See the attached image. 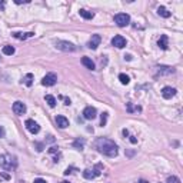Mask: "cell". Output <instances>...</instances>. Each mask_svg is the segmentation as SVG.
Masks as SVG:
<instances>
[{
    "label": "cell",
    "mask_w": 183,
    "mask_h": 183,
    "mask_svg": "<svg viewBox=\"0 0 183 183\" xmlns=\"http://www.w3.org/2000/svg\"><path fill=\"white\" fill-rule=\"evenodd\" d=\"M176 95V89L175 88H170V86H166V88L162 89V96L165 99H172L173 96Z\"/></svg>",
    "instance_id": "cell-11"
},
{
    "label": "cell",
    "mask_w": 183,
    "mask_h": 183,
    "mask_svg": "<svg viewBox=\"0 0 183 183\" xmlns=\"http://www.w3.org/2000/svg\"><path fill=\"white\" fill-rule=\"evenodd\" d=\"M45 100H46V103L49 104L50 107H54V106H56V97H54V96H52V95H46Z\"/></svg>",
    "instance_id": "cell-19"
},
{
    "label": "cell",
    "mask_w": 183,
    "mask_h": 183,
    "mask_svg": "<svg viewBox=\"0 0 183 183\" xmlns=\"http://www.w3.org/2000/svg\"><path fill=\"white\" fill-rule=\"evenodd\" d=\"M73 146L82 150V149H83V146H84V139H77V140H75V142H73Z\"/></svg>",
    "instance_id": "cell-23"
},
{
    "label": "cell",
    "mask_w": 183,
    "mask_h": 183,
    "mask_svg": "<svg viewBox=\"0 0 183 183\" xmlns=\"http://www.w3.org/2000/svg\"><path fill=\"white\" fill-rule=\"evenodd\" d=\"M112 45L115 47H117V49H123L126 46V39L123 36H120V34H117V36H115L112 39Z\"/></svg>",
    "instance_id": "cell-9"
},
{
    "label": "cell",
    "mask_w": 183,
    "mask_h": 183,
    "mask_svg": "<svg viewBox=\"0 0 183 183\" xmlns=\"http://www.w3.org/2000/svg\"><path fill=\"white\" fill-rule=\"evenodd\" d=\"M64 104H66V106H69V104H70V99H64Z\"/></svg>",
    "instance_id": "cell-34"
},
{
    "label": "cell",
    "mask_w": 183,
    "mask_h": 183,
    "mask_svg": "<svg viewBox=\"0 0 183 183\" xmlns=\"http://www.w3.org/2000/svg\"><path fill=\"white\" fill-rule=\"evenodd\" d=\"M125 59L126 60H132V56L130 54H125Z\"/></svg>",
    "instance_id": "cell-33"
},
{
    "label": "cell",
    "mask_w": 183,
    "mask_h": 183,
    "mask_svg": "<svg viewBox=\"0 0 183 183\" xmlns=\"http://www.w3.org/2000/svg\"><path fill=\"white\" fill-rule=\"evenodd\" d=\"M130 142H132V143L134 145V143H137V139H136L134 136H130Z\"/></svg>",
    "instance_id": "cell-32"
},
{
    "label": "cell",
    "mask_w": 183,
    "mask_h": 183,
    "mask_svg": "<svg viewBox=\"0 0 183 183\" xmlns=\"http://www.w3.org/2000/svg\"><path fill=\"white\" fill-rule=\"evenodd\" d=\"M127 110H129V112H134V110H136L137 112V110H140V107H134L132 103H127Z\"/></svg>",
    "instance_id": "cell-27"
},
{
    "label": "cell",
    "mask_w": 183,
    "mask_h": 183,
    "mask_svg": "<svg viewBox=\"0 0 183 183\" xmlns=\"http://www.w3.org/2000/svg\"><path fill=\"white\" fill-rule=\"evenodd\" d=\"M3 53L7 54V56H12V54H14V47L13 46H3Z\"/></svg>",
    "instance_id": "cell-21"
},
{
    "label": "cell",
    "mask_w": 183,
    "mask_h": 183,
    "mask_svg": "<svg viewBox=\"0 0 183 183\" xmlns=\"http://www.w3.org/2000/svg\"><path fill=\"white\" fill-rule=\"evenodd\" d=\"M96 116H97V110H96L93 106H88V107L83 110V117L88 119V120H93Z\"/></svg>",
    "instance_id": "cell-8"
},
{
    "label": "cell",
    "mask_w": 183,
    "mask_h": 183,
    "mask_svg": "<svg viewBox=\"0 0 183 183\" xmlns=\"http://www.w3.org/2000/svg\"><path fill=\"white\" fill-rule=\"evenodd\" d=\"M96 149L99 150L100 153L106 154L109 158H116L117 153H119V149H117V145L110 139H106V137H99L95 143Z\"/></svg>",
    "instance_id": "cell-1"
},
{
    "label": "cell",
    "mask_w": 183,
    "mask_h": 183,
    "mask_svg": "<svg viewBox=\"0 0 183 183\" xmlns=\"http://www.w3.org/2000/svg\"><path fill=\"white\" fill-rule=\"evenodd\" d=\"M56 82H57V76L54 75V73H47V75L43 77L42 84L43 86H54Z\"/></svg>",
    "instance_id": "cell-6"
},
{
    "label": "cell",
    "mask_w": 183,
    "mask_h": 183,
    "mask_svg": "<svg viewBox=\"0 0 183 183\" xmlns=\"http://www.w3.org/2000/svg\"><path fill=\"white\" fill-rule=\"evenodd\" d=\"M25 126H26V129L29 130L32 134H36V133H39V132H40V126H39L34 120H32V119H27V120H26V123H25Z\"/></svg>",
    "instance_id": "cell-5"
},
{
    "label": "cell",
    "mask_w": 183,
    "mask_h": 183,
    "mask_svg": "<svg viewBox=\"0 0 183 183\" xmlns=\"http://www.w3.org/2000/svg\"><path fill=\"white\" fill-rule=\"evenodd\" d=\"M127 134H129V132H127V130H123V136H127Z\"/></svg>",
    "instance_id": "cell-35"
},
{
    "label": "cell",
    "mask_w": 183,
    "mask_h": 183,
    "mask_svg": "<svg viewBox=\"0 0 183 183\" xmlns=\"http://www.w3.org/2000/svg\"><path fill=\"white\" fill-rule=\"evenodd\" d=\"M115 23H116L119 27H125L130 23V16L127 13H119L115 16Z\"/></svg>",
    "instance_id": "cell-3"
},
{
    "label": "cell",
    "mask_w": 183,
    "mask_h": 183,
    "mask_svg": "<svg viewBox=\"0 0 183 183\" xmlns=\"http://www.w3.org/2000/svg\"><path fill=\"white\" fill-rule=\"evenodd\" d=\"M17 166V160L12 154H3L0 156V167L4 170H13Z\"/></svg>",
    "instance_id": "cell-2"
},
{
    "label": "cell",
    "mask_w": 183,
    "mask_h": 183,
    "mask_svg": "<svg viewBox=\"0 0 183 183\" xmlns=\"http://www.w3.org/2000/svg\"><path fill=\"white\" fill-rule=\"evenodd\" d=\"M82 63H83V66H86L88 69L95 70V63H93V60H91L90 57H83L82 59Z\"/></svg>",
    "instance_id": "cell-16"
},
{
    "label": "cell",
    "mask_w": 183,
    "mask_h": 183,
    "mask_svg": "<svg viewBox=\"0 0 183 183\" xmlns=\"http://www.w3.org/2000/svg\"><path fill=\"white\" fill-rule=\"evenodd\" d=\"M167 183H180V179L176 176H170V177H167Z\"/></svg>",
    "instance_id": "cell-26"
},
{
    "label": "cell",
    "mask_w": 183,
    "mask_h": 183,
    "mask_svg": "<svg viewBox=\"0 0 183 183\" xmlns=\"http://www.w3.org/2000/svg\"><path fill=\"white\" fill-rule=\"evenodd\" d=\"M83 176L84 177H86V179H89V180H91V179H95L96 177V173H95V170H93V169H86V170L83 172Z\"/></svg>",
    "instance_id": "cell-20"
},
{
    "label": "cell",
    "mask_w": 183,
    "mask_h": 183,
    "mask_svg": "<svg viewBox=\"0 0 183 183\" xmlns=\"http://www.w3.org/2000/svg\"><path fill=\"white\" fill-rule=\"evenodd\" d=\"M34 183H47V182H46L45 179H40V177H39V179H34Z\"/></svg>",
    "instance_id": "cell-31"
},
{
    "label": "cell",
    "mask_w": 183,
    "mask_h": 183,
    "mask_svg": "<svg viewBox=\"0 0 183 183\" xmlns=\"http://www.w3.org/2000/svg\"><path fill=\"white\" fill-rule=\"evenodd\" d=\"M79 13H80V16L83 17V19H86V20H90V19H93V17H95V14H93V13L88 12V10H84V9H80Z\"/></svg>",
    "instance_id": "cell-17"
},
{
    "label": "cell",
    "mask_w": 183,
    "mask_h": 183,
    "mask_svg": "<svg viewBox=\"0 0 183 183\" xmlns=\"http://www.w3.org/2000/svg\"><path fill=\"white\" fill-rule=\"evenodd\" d=\"M4 136H6V130H4L3 126H0V139H2V137H4Z\"/></svg>",
    "instance_id": "cell-28"
},
{
    "label": "cell",
    "mask_w": 183,
    "mask_h": 183,
    "mask_svg": "<svg viewBox=\"0 0 183 183\" xmlns=\"http://www.w3.org/2000/svg\"><path fill=\"white\" fill-rule=\"evenodd\" d=\"M100 42H102L100 34H93L91 39L89 40V43H88V47H89V49H91V50H96V49H97V46L100 45Z\"/></svg>",
    "instance_id": "cell-10"
},
{
    "label": "cell",
    "mask_w": 183,
    "mask_h": 183,
    "mask_svg": "<svg viewBox=\"0 0 183 183\" xmlns=\"http://www.w3.org/2000/svg\"><path fill=\"white\" fill-rule=\"evenodd\" d=\"M33 75L32 73H27L26 76H23V79H21V83H25L26 86H32L33 84Z\"/></svg>",
    "instance_id": "cell-15"
},
{
    "label": "cell",
    "mask_w": 183,
    "mask_h": 183,
    "mask_svg": "<svg viewBox=\"0 0 183 183\" xmlns=\"http://www.w3.org/2000/svg\"><path fill=\"white\" fill-rule=\"evenodd\" d=\"M158 45H159V47H160L162 50H167V46H169V40H167V36H166V34H162V36H160Z\"/></svg>",
    "instance_id": "cell-13"
},
{
    "label": "cell",
    "mask_w": 183,
    "mask_h": 183,
    "mask_svg": "<svg viewBox=\"0 0 183 183\" xmlns=\"http://www.w3.org/2000/svg\"><path fill=\"white\" fill-rule=\"evenodd\" d=\"M158 14L159 16H162V17H165V19L170 17V12H169L166 7H163V6H160V7L158 9Z\"/></svg>",
    "instance_id": "cell-18"
},
{
    "label": "cell",
    "mask_w": 183,
    "mask_h": 183,
    "mask_svg": "<svg viewBox=\"0 0 183 183\" xmlns=\"http://www.w3.org/2000/svg\"><path fill=\"white\" fill-rule=\"evenodd\" d=\"M26 110H27V109H26V104L23 103V102H19V100H17V102H14V103H13V112L16 113L17 116L25 115Z\"/></svg>",
    "instance_id": "cell-7"
},
{
    "label": "cell",
    "mask_w": 183,
    "mask_h": 183,
    "mask_svg": "<svg viewBox=\"0 0 183 183\" xmlns=\"http://www.w3.org/2000/svg\"><path fill=\"white\" fill-rule=\"evenodd\" d=\"M56 47L62 52H75L76 50V46L70 42H64V40H59L56 42Z\"/></svg>",
    "instance_id": "cell-4"
},
{
    "label": "cell",
    "mask_w": 183,
    "mask_h": 183,
    "mask_svg": "<svg viewBox=\"0 0 183 183\" xmlns=\"http://www.w3.org/2000/svg\"><path fill=\"white\" fill-rule=\"evenodd\" d=\"M106 123H107V113L104 112V113H102V119H100V126H106Z\"/></svg>",
    "instance_id": "cell-25"
},
{
    "label": "cell",
    "mask_w": 183,
    "mask_h": 183,
    "mask_svg": "<svg viewBox=\"0 0 183 183\" xmlns=\"http://www.w3.org/2000/svg\"><path fill=\"white\" fill-rule=\"evenodd\" d=\"M159 70H160V73H167V75L175 73V70H173L172 67H159Z\"/></svg>",
    "instance_id": "cell-24"
},
{
    "label": "cell",
    "mask_w": 183,
    "mask_h": 183,
    "mask_svg": "<svg viewBox=\"0 0 183 183\" xmlns=\"http://www.w3.org/2000/svg\"><path fill=\"white\" fill-rule=\"evenodd\" d=\"M56 123H57V126L60 129H66L69 126V120L64 116H56Z\"/></svg>",
    "instance_id": "cell-12"
},
{
    "label": "cell",
    "mask_w": 183,
    "mask_h": 183,
    "mask_svg": "<svg viewBox=\"0 0 183 183\" xmlns=\"http://www.w3.org/2000/svg\"><path fill=\"white\" fill-rule=\"evenodd\" d=\"M63 183H69V182H63Z\"/></svg>",
    "instance_id": "cell-36"
},
{
    "label": "cell",
    "mask_w": 183,
    "mask_h": 183,
    "mask_svg": "<svg viewBox=\"0 0 183 183\" xmlns=\"http://www.w3.org/2000/svg\"><path fill=\"white\" fill-rule=\"evenodd\" d=\"M14 3H16V4H21V3H29V0H23V2H21V0H14Z\"/></svg>",
    "instance_id": "cell-29"
},
{
    "label": "cell",
    "mask_w": 183,
    "mask_h": 183,
    "mask_svg": "<svg viewBox=\"0 0 183 183\" xmlns=\"http://www.w3.org/2000/svg\"><path fill=\"white\" fill-rule=\"evenodd\" d=\"M34 33H32V32H29V33H13V37L19 39V40H26V39L29 37H33Z\"/></svg>",
    "instance_id": "cell-14"
},
{
    "label": "cell",
    "mask_w": 183,
    "mask_h": 183,
    "mask_svg": "<svg viewBox=\"0 0 183 183\" xmlns=\"http://www.w3.org/2000/svg\"><path fill=\"white\" fill-rule=\"evenodd\" d=\"M4 7H6V3L3 0H0V10H4Z\"/></svg>",
    "instance_id": "cell-30"
},
{
    "label": "cell",
    "mask_w": 183,
    "mask_h": 183,
    "mask_svg": "<svg viewBox=\"0 0 183 183\" xmlns=\"http://www.w3.org/2000/svg\"><path fill=\"white\" fill-rule=\"evenodd\" d=\"M119 80H120L122 84H129V82H130L129 76L125 75V73H120V75H119Z\"/></svg>",
    "instance_id": "cell-22"
}]
</instances>
